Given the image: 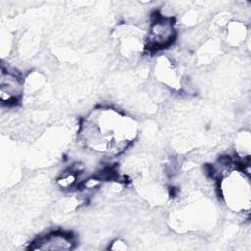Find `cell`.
I'll return each mask as SVG.
<instances>
[{
	"instance_id": "cell-1",
	"label": "cell",
	"mask_w": 251,
	"mask_h": 251,
	"mask_svg": "<svg viewBox=\"0 0 251 251\" xmlns=\"http://www.w3.org/2000/svg\"><path fill=\"white\" fill-rule=\"evenodd\" d=\"M136 135V122L131 117L112 108L92 111L84 120L80 130V136L86 148L109 156L124 152Z\"/></svg>"
},
{
	"instance_id": "cell-2",
	"label": "cell",
	"mask_w": 251,
	"mask_h": 251,
	"mask_svg": "<svg viewBox=\"0 0 251 251\" xmlns=\"http://www.w3.org/2000/svg\"><path fill=\"white\" fill-rule=\"evenodd\" d=\"M218 190L224 204L234 213L249 214L251 203V183L249 173L230 162L216 166Z\"/></svg>"
},
{
	"instance_id": "cell-3",
	"label": "cell",
	"mask_w": 251,
	"mask_h": 251,
	"mask_svg": "<svg viewBox=\"0 0 251 251\" xmlns=\"http://www.w3.org/2000/svg\"><path fill=\"white\" fill-rule=\"evenodd\" d=\"M176 37L175 19L170 16L157 15L149 24L144 36L145 49L159 51L173 44Z\"/></svg>"
},
{
	"instance_id": "cell-4",
	"label": "cell",
	"mask_w": 251,
	"mask_h": 251,
	"mask_svg": "<svg viewBox=\"0 0 251 251\" xmlns=\"http://www.w3.org/2000/svg\"><path fill=\"white\" fill-rule=\"evenodd\" d=\"M24 91V80L14 71L1 69L0 75V99L3 105L12 106L19 102Z\"/></svg>"
},
{
	"instance_id": "cell-5",
	"label": "cell",
	"mask_w": 251,
	"mask_h": 251,
	"mask_svg": "<svg viewBox=\"0 0 251 251\" xmlns=\"http://www.w3.org/2000/svg\"><path fill=\"white\" fill-rule=\"evenodd\" d=\"M75 246V239L72 233L56 230V231L48 232L36 238L32 243H30L29 249L64 251V250H71Z\"/></svg>"
},
{
	"instance_id": "cell-6",
	"label": "cell",
	"mask_w": 251,
	"mask_h": 251,
	"mask_svg": "<svg viewBox=\"0 0 251 251\" xmlns=\"http://www.w3.org/2000/svg\"><path fill=\"white\" fill-rule=\"evenodd\" d=\"M112 244L116 245V247L114 246L113 248H111V249H114V250H126V249H127L126 243L125 241L121 240V239H116L115 241L112 242Z\"/></svg>"
}]
</instances>
